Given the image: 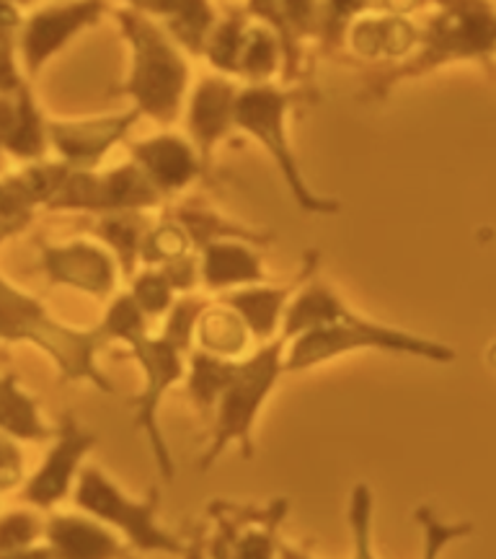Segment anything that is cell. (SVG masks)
I'll list each match as a JSON object with an SVG mask.
<instances>
[{"label": "cell", "instance_id": "6da1fadb", "mask_svg": "<svg viewBox=\"0 0 496 559\" xmlns=\"http://www.w3.org/2000/svg\"><path fill=\"white\" fill-rule=\"evenodd\" d=\"M279 334L288 337L285 373H305L360 349L409 355V358L430 362H452L458 358L456 349L445 342L383 324L354 311L318 275H313L292 298Z\"/></svg>", "mask_w": 496, "mask_h": 559}, {"label": "cell", "instance_id": "7a4b0ae2", "mask_svg": "<svg viewBox=\"0 0 496 559\" xmlns=\"http://www.w3.org/2000/svg\"><path fill=\"white\" fill-rule=\"evenodd\" d=\"M111 13L132 52L128 79L114 88V94L128 96L140 117L171 130L184 117L192 91V68L186 55L143 5H111Z\"/></svg>", "mask_w": 496, "mask_h": 559}, {"label": "cell", "instance_id": "3957f363", "mask_svg": "<svg viewBox=\"0 0 496 559\" xmlns=\"http://www.w3.org/2000/svg\"><path fill=\"white\" fill-rule=\"evenodd\" d=\"M0 342H26L47 355L58 368L60 381L90 383L104 394H114V383L99 366L101 349L109 345L99 326H70L32 293L16 288L0 275Z\"/></svg>", "mask_w": 496, "mask_h": 559}, {"label": "cell", "instance_id": "277c9868", "mask_svg": "<svg viewBox=\"0 0 496 559\" xmlns=\"http://www.w3.org/2000/svg\"><path fill=\"white\" fill-rule=\"evenodd\" d=\"M473 60L492 68L496 60V5L492 3H443L419 26L414 52L394 68L377 73L367 83V96H386L398 81L419 79L447 66Z\"/></svg>", "mask_w": 496, "mask_h": 559}, {"label": "cell", "instance_id": "5b68a950", "mask_svg": "<svg viewBox=\"0 0 496 559\" xmlns=\"http://www.w3.org/2000/svg\"><path fill=\"white\" fill-rule=\"evenodd\" d=\"M318 94L313 86H282V83H264V86H241L235 99V128L246 132L269 153L285 185L295 198L298 207L311 215H334L341 210L339 200L324 198L313 192L305 181L300 164L292 151L288 135V115L295 104L316 102Z\"/></svg>", "mask_w": 496, "mask_h": 559}, {"label": "cell", "instance_id": "8992f818", "mask_svg": "<svg viewBox=\"0 0 496 559\" xmlns=\"http://www.w3.org/2000/svg\"><path fill=\"white\" fill-rule=\"evenodd\" d=\"M285 353L288 337H275L264 345H256L246 358L235 362L233 379L222 391L218 407L213 412V440L202 453L199 469H213L215 461L228 451V445H239L241 456L254 459V428L262 415L269 394L285 373Z\"/></svg>", "mask_w": 496, "mask_h": 559}, {"label": "cell", "instance_id": "52a82bcc", "mask_svg": "<svg viewBox=\"0 0 496 559\" xmlns=\"http://www.w3.org/2000/svg\"><path fill=\"white\" fill-rule=\"evenodd\" d=\"M70 498H73L81 513L117 531L135 555H150V551L173 557L184 555V539L158 523V487H150V492L140 500L130 498L101 466L86 464L78 474V481H75Z\"/></svg>", "mask_w": 496, "mask_h": 559}, {"label": "cell", "instance_id": "ba28073f", "mask_svg": "<svg viewBox=\"0 0 496 559\" xmlns=\"http://www.w3.org/2000/svg\"><path fill=\"white\" fill-rule=\"evenodd\" d=\"M130 355L137 362L140 373H143V389L132 400V404H135V419L132 423H135V430L143 432V438L148 440L160 477L173 481L177 464H173L169 440H166L164 428H160V404L166 400V391L184 381L186 355L171 347L166 340H160L158 334L156 337L150 334L148 340L132 347Z\"/></svg>", "mask_w": 496, "mask_h": 559}, {"label": "cell", "instance_id": "9c48e42d", "mask_svg": "<svg viewBox=\"0 0 496 559\" xmlns=\"http://www.w3.org/2000/svg\"><path fill=\"white\" fill-rule=\"evenodd\" d=\"M290 513L285 498L269 506H235L215 500L209 515L215 534L207 539L209 559H279V528Z\"/></svg>", "mask_w": 496, "mask_h": 559}, {"label": "cell", "instance_id": "30bf717a", "mask_svg": "<svg viewBox=\"0 0 496 559\" xmlns=\"http://www.w3.org/2000/svg\"><path fill=\"white\" fill-rule=\"evenodd\" d=\"M96 445H99V436L88 430L86 425H81V419L73 412L60 415L50 451H47L39 469L24 481L21 500L37 510L58 508L62 500L73 495L78 474Z\"/></svg>", "mask_w": 496, "mask_h": 559}, {"label": "cell", "instance_id": "8fae6325", "mask_svg": "<svg viewBox=\"0 0 496 559\" xmlns=\"http://www.w3.org/2000/svg\"><path fill=\"white\" fill-rule=\"evenodd\" d=\"M111 11L107 3H50L32 9L21 19L16 47L26 81H34L41 68L60 55L78 34L99 26Z\"/></svg>", "mask_w": 496, "mask_h": 559}, {"label": "cell", "instance_id": "7c38bea8", "mask_svg": "<svg viewBox=\"0 0 496 559\" xmlns=\"http://www.w3.org/2000/svg\"><path fill=\"white\" fill-rule=\"evenodd\" d=\"M37 247L39 270L50 285L73 288L96 300H109L117 296L120 264L99 241L70 239L52 243L39 236Z\"/></svg>", "mask_w": 496, "mask_h": 559}, {"label": "cell", "instance_id": "4fadbf2b", "mask_svg": "<svg viewBox=\"0 0 496 559\" xmlns=\"http://www.w3.org/2000/svg\"><path fill=\"white\" fill-rule=\"evenodd\" d=\"M241 83L226 75L209 73L202 75L197 86L189 91L184 107V128L189 143L194 145L207 174H213L215 148L235 128V99H239Z\"/></svg>", "mask_w": 496, "mask_h": 559}, {"label": "cell", "instance_id": "5bb4252c", "mask_svg": "<svg viewBox=\"0 0 496 559\" xmlns=\"http://www.w3.org/2000/svg\"><path fill=\"white\" fill-rule=\"evenodd\" d=\"M128 153L132 164H137V169L148 177L166 202L209 177L197 148L181 132L164 130L158 135L135 140L128 143Z\"/></svg>", "mask_w": 496, "mask_h": 559}, {"label": "cell", "instance_id": "9a60e30c", "mask_svg": "<svg viewBox=\"0 0 496 559\" xmlns=\"http://www.w3.org/2000/svg\"><path fill=\"white\" fill-rule=\"evenodd\" d=\"M140 120L137 109L120 111V115L88 117V120H50V145L60 160L70 169L94 171L104 164L114 145H120L132 124Z\"/></svg>", "mask_w": 496, "mask_h": 559}, {"label": "cell", "instance_id": "2e32d148", "mask_svg": "<svg viewBox=\"0 0 496 559\" xmlns=\"http://www.w3.org/2000/svg\"><path fill=\"white\" fill-rule=\"evenodd\" d=\"M318 251H305L303 267L290 283L275 285V283H262L251 285V288L230 290L218 296V300L228 309H233L243 319V324L249 326L251 337H254L256 345H264V342H271L279 337L282 332L285 313H288V306L292 298L298 296V290L303 288L305 283L313 275H318Z\"/></svg>", "mask_w": 496, "mask_h": 559}, {"label": "cell", "instance_id": "e0dca14e", "mask_svg": "<svg viewBox=\"0 0 496 559\" xmlns=\"http://www.w3.org/2000/svg\"><path fill=\"white\" fill-rule=\"evenodd\" d=\"M419 24L396 5H362L349 24L344 45L354 58L367 62H403L414 52Z\"/></svg>", "mask_w": 496, "mask_h": 559}, {"label": "cell", "instance_id": "ac0fdd59", "mask_svg": "<svg viewBox=\"0 0 496 559\" xmlns=\"http://www.w3.org/2000/svg\"><path fill=\"white\" fill-rule=\"evenodd\" d=\"M45 544L58 559H124L122 536L86 513H52L45 521Z\"/></svg>", "mask_w": 496, "mask_h": 559}, {"label": "cell", "instance_id": "d6986e66", "mask_svg": "<svg viewBox=\"0 0 496 559\" xmlns=\"http://www.w3.org/2000/svg\"><path fill=\"white\" fill-rule=\"evenodd\" d=\"M199 280L202 290L207 293H230L251 288V285L269 283L264 270L262 251L246 241H215L199 249Z\"/></svg>", "mask_w": 496, "mask_h": 559}, {"label": "cell", "instance_id": "ffe728a7", "mask_svg": "<svg viewBox=\"0 0 496 559\" xmlns=\"http://www.w3.org/2000/svg\"><path fill=\"white\" fill-rule=\"evenodd\" d=\"M166 215H169L171 221H177L179 226L186 230L194 251L205 249L215 241H246V243H254L258 249L269 247V243L275 241V234L241 226V223L230 221L228 215L218 213V210L207 205V202L199 198H184Z\"/></svg>", "mask_w": 496, "mask_h": 559}, {"label": "cell", "instance_id": "44dd1931", "mask_svg": "<svg viewBox=\"0 0 496 559\" xmlns=\"http://www.w3.org/2000/svg\"><path fill=\"white\" fill-rule=\"evenodd\" d=\"M0 432L16 443H45L55 428L41 419L39 400L21 386L16 370L0 373Z\"/></svg>", "mask_w": 496, "mask_h": 559}, {"label": "cell", "instance_id": "7402d4cb", "mask_svg": "<svg viewBox=\"0 0 496 559\" xmlns=\"http://www.w3.org/2000/svg\"><path fill=\"white\" fill-rule=\"evenodd\" d=\"M164 26L173 45L192 58H205L207 41L218 26L220 9L213 3H177V5H143Z\"/></svg>", "mask_w": 496, "mask_h": 559}, {"label": "cell", "instance_id": "603a6c76", "mask_svg": "<svg viewBox=\"0 0 496 559\" xmlns=\"http://www.w3.org/2000/svg\"><path fill=\"white\" fill-rule=\"evenodd\" d=\"M160 205H166V200L132 160L114 169H99V215L148 213Z\"/></svg>", "mask_w": 496, "mask_h": 559}, {"label": "cell", "instance_id": "cb8c5ba5", "mask_svg": "<svg viewBox=\"0 0 496 559\" xmlns=\"http://www.w3.org/2000/svg\"><path fill=\"white\" fill-rule=\"evenodd\" d=\"M251 345H254V337L239 313L222 306L220 300H213L194 332V349L222 360H241L249 355Z\"/></svg>", "mask_w": 496, "mask_h": 559}, {"label": "cell", "instance_id": "d4e9b609", "mask_svg": "<svg viewBox=\"0 0 496 559\" xmlns=\"http://www.w3.org/2000/svg\"><path fill=\"white\" fill-rule=\"evenodd\" d=\"M148 230V213H109L94 221L90 234L99 239L101 247H107L114 254L122 275L132 277L140 264V247H143Z\"/></svg>", "mask_w": 496, "mask_h": 559}, {"label": "cell", "instance_id": "484cf974", "mask_svg": "<svg viewBox=\"0 0 496 559\" xmlns=\"http://www.w3.org/2000/svg\"><path fill=\"white\" fill-rule=\"evenodd\" d=\"M50 120L39 109L37 96H34L32 83H24L16 94V122L3 151L24 164H37L45 160L47 148H50V132H47Z\"/></svg>", "mask_w": 496, "mask_h": 559}, {"label": "cell", "instance_id": "4316f807", "mask_svg": "<svg viewBox=\"0 0 496 559\" xmlns=\"http://www.w3.org/2000/svg\"><path fill=\"white\" fill-rule=\"evenodd\" d=\"M277 75H282V45H279V37L269 24L251 16L249 29L243 34L239 81H243V86H264V83H275Z\"/></svg>", "mask_w": 496, "mask_h": 559}, {"label": "cell", "instance_id": "83f0119b", "mask_svg": "<svg viewBox=\"0 0 496 559\" xmlns=\"http://www.w3.org/2000/svg\"><path fill=\"white\" fill-rule=\"evenodd\" d=\"M235 362L239 360H222L215 358V355L199 353V349L189 353L184 376L186 396L205 417L213 415L215 407H218L222 391H226L230 379H233Z\"/></svg>", "mask_w": 496, "mask_h": 559}, {"label": "cell", "instance_id": "f1b7e54d", "mask_svg": "<svg viewBox=\"0 0 496 559\" xmlns=\"http://www.w3.org/2000/svg\"><path fill=\"white\" fill-rule=\"evenodd\" d=\"M226 16L218 19L213 37L207 41L205 60L213 68V73L226 75V79L239 81V58L243 47V34H246L251 16L246 5H228Z\"/></svg>", "mask_w": 496, "mask_h": 559}, {"label": "cell", "instance_id": "f546056e", "mask_svg": "<svg viewBox=\"0 0 496 559\" xmlns=\"http://www.w3.org/2000/svg\"><path fill=\"white\" fill-rule=\"evenodd\" d=\"M148 321L150 319L140 311V306L130 293H117V296L109 300V309L96 326H99L107 342H122L124 347L132 349L143 340L150 337Z\"/></svg>", "mask_w": 496, "mask_h": 559}, {"label": "cell", "instance_id": "4dcf8cb0", "mask_svg": "<svg viewBox=\"0 0 496 559\" xmlns=\"http://www.w3.org/2000/svg\"><path fill=\"white\" fill-rule=\"evenodd\" d=\"M209 306H213V298L205 296V293H189V296H179L177 304L171 306V311L164 317V326H160V340L169 342L171 347H177L179 353H189L194 349V332H197V324Z\"/></svg>", "mask_w": 496, "mask_h": 559}, {"label": "cell", "instance_id": "1f68e13d", "mask_svg": "<svg viewBox=\"0 0 496 559\" xmlns=\"http://www.w3.org/2000/svg\"><path fill=\"white\" fill-rule=\"evenodd\" d=\"M192 251L194 247L189 241L186 230L177 221H171L169 215H164V221L150 226L148 234H145L143 247H140V264H143V270H158L164 264L192 254Z\"/></svg>", "mask_w": 496, "mask_h": 559}, {"label": "cell", "instance_id": "d6a6232c", "mask_svg": "<svg viewBox=\"0 0 496 559\" xmlns=\"http://www.w3.org/2000/svg\"><path fill=\"white\" fill-rule=\"evenodd\" d=\"M21 11L11 3H0V96H16L26 81L19 66L16 37L21 29Z\"/></svg>", "mask_w": 496, "mask_h": 559}, {"label": "cell", "instance_id": "836d02e7", "mask_svg": "<svg viewBox=\"0 0 496 559\" xmlns=\"http://www.w3.org/2000/svg\"><path fill=\"white\" fill-rule=\"evenodd\" d=\"M373 513L375 495L367 481H358L349 492L347 523L352 534V559H377L373 547Z\"/></svg>", "mask_w": 496, "mask_h": 559}, {"label": "cell", "instance_id": "e575fe53", "mask_svg": "<svg viewBox=\"0 0 496 559\" xmlns=\"http://www.w3.org/2000/svg\"><path fill=\"white\" fill-rule=\"evenodd\" d=\"M414 521L422 528V557L419 559H439L450 544L468 539L476 531L471 521H443L432 506H419L414 510Z\"/></svg>", "mask_w": 496, "mask_h": 559}, {"label": "cell", "instance_id": "d590c367", "mask_svg": "<svg viewBox=\"0 0 496 559\" xmlns=\"http://www.w3.org/2000/svg\"><path fill=\"white\" fill-rule=\"evenodd\" d=\"M39 539H45V521L34 510L0 513V559L37 547Z\"/></svg>", "mask_w": 496, "mask_h": 559}, {"label": "cell", "instance_id": "8d00e7d4", "mask_svg": "<svg viewBox=\"0 0 496 559\" xmlns=\"http://www.w3.org/2000/svg\"><path fill=\"white\" fill-rule=\"evenodd\" d=\"M130 280L132 285L128 293L135 298L140 311L148 319H164L171 311V306L177 304L179 296L160 270H140Z\"/></svg>", "mask_w": 496, "mask_h": 559}, {"label": "cell", "instance_id": "74e56055", "mask_svg": "<svg viewBox=\"0 0 496 559\" xmlns=\"http://www.w3.org/2000/svg\"><path fill=\"white\" fill-rule=\"evenodd\" d=\"M13 122H16V96H0V151L11 135Z\"/></svg>", "mask_w": 496, "mask_h": 559}, {"label": "cell", "instance_id": "f35d334b", "mask_svg": "<svg viewBox=\"0 0 496 559\" xmlns=\"http://www.w3.org/2000/svg\"><path fill=\"white\" fill-rule=\"evenodd\" d=\"M181 559H209L207 557V539H205V534H202V528L194 531L192 536H186L184 555H181Z\"/></svg>", "mask_w": 496, "mask_h": 559}, {"label": "cell", "instance_id": "ab89813d", "mask_svg": "<svg viewBox=\"0 0 496 559\" xmlns=\"http://www.w3.org/2000/svg\"><path fill=\"white\" fill-rule=\"evenodd\" d=\"M5 559H58V555H55L47 544H37V547H29V549L19 551V555H11Z\"/></svg>", "mask_w": 496, "mask_h": 559}, {"label": "cell", "instance_id": "60d3db41", "mask_svg": "<svg viewBox=\"0 0 496 559\" xmlns=\"http://www.w3.org/2000/svg\"><path fill=\"white\" fill-rule=\"evenodd\" d=\"M279 559H316V557L309 555V551H305V549L295 547V544L279 542Z\"/></svg>", "mask_w": 496, "mask_h": 559}, {"label": "cell", "instance_id": "b9f144b4", "mask_svg": "<svg viewBox=\"0 0 496 559\" xmlns=\"http://www.w3.org/2000/svg\"><path fill=\"white\" fill-rule=\"evenodd\" d=\"M124 559H140V557L135 555V551H130V555H128V557H124Z\"/></svg>", "mask_w": 496, "mask_h": 559}]
</instances>
